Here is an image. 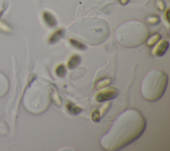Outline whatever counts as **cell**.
<instances>
[{
    "mask_svg": "<svg viewBox=\"0 0 170 151\" xmlns=\"http://www.w3.org/2000/svg\"><path fill=\"white\" fill-rule=\"evenodd\" d=\"M118 95V91L114 87H109L102 89L97 94L96 99L98 102H104L113 99Z\"/></svg>",
    "mask_w": 170,
    "mask_h": 151,
    "instance_id": "4",
    "label": "cell"
},
{
    "mask_svg": "<svg viewBox=\"0 0 170 151\" xmlns=\"http://www.w3.org/2000/svg\"><path fill=\"white\" fill-rule=\"evenodd\" d=\"M146 126L145 118L139 111L128 109L116 119L110 130L101 140L102 147L107 150H118L139 138Z\"/></svg>",
    "mask_w": 170,
    "mask_h": 151,
    "instance_id": "1",
    "label": "cell"
},
{
    "mask_svg": "<svg viewBox=\"0 0 170 151\" xmlns=\"http://www.w3.org/2000/svg\"><path fill=\"white\" fill-rule=\"evenodd\" d=\"M43 19L49 27H53L57 25V20L51 12L45 11L43 13Z\"/></svg>",
    "mask_w": 170,
    "mask_h": 151,
    "instance_id": "6",
    "label": "cell"
},
{
    "mask_svg": "<svg viewBox=\"0 0 170 151\" xmlns=\"http://www.w3.org/2000/svg\"><path fill=\"white\" fill-rule=\"evenodd\" d=\"M120 3L122 4V5H125L128 2H129V0H120Z\"/></svg>",
    "mask_w": 170,
    "mask_h": 151,
    "instance_id": "17",
    "label": "cell"
},
{
    "mask_svg": "<svg viewBox=\"0 0 170 151\" xmlns=\"http://www.w3.org/2000/svg\"><path fill=\"white\" fill-rule=\"evenodd\" d=\"M56 73L57 75L60 77H63L65 76L66 73H67V71H66V69L63 64L59 65L56 69Z\"/></svg>",
    "mask_w": 170,
    "mask_h": 151,
    "instance_id": "12",
    "label": "cell"
},
{
    "mask_svg": "<svg viewBox=\"0 0 170 151\" xmlns=\"http://www.w3.org/2000/svg\"><path fill=\"white\" fill-rule=\"evenodd\" d=\"M149 35L148 28L138 21H130L123 23L116 31V38L124 46L134 47L142 45Z\"/></svg>",
    "mask_w": 170,
    "mask_h": 151,
    "instance_id": "2",
    "label": "cell"
},
{
    "mask_svg": "<svg viewBox=\"0 0 170 151\" xmlns=\"http://www.w3.org/2000/svg\"><path fill=\"white\" fill-rule=\"evenodd\" d=\"M101 113L98 109H95L92 113V119L94 122H98L101 119Z\"/></svg>",
    "mask_w": 170,
    "mask_h": 151,
    "instance_id": "13",
    "label": "cell"
},
{
    "mask_svg": "<svg viewBox=\"0 0 170 151\" xmlns=\"http://www.w3.org/2000/svg\"><path fill=\"white\" fill-rule=\"evenodd\" d=\"M110 83V79H106L105 81H102V82L101 83H102V85H98V86H97V87L98 89H101V88H102V87H105L106 86H107L108 85H109Z\"/></svg>",
    "mask_w": 170,
    "mask_h": 151,
    "instance_id": "16",
    "label": "cell"
},
{
    "mask_svg": "<svg viewBox=\"0 0 170 151\" xmlns=\"http://www.w3.org/2000/svg\"><path fill=\"white\" fill-rule=\"evenodd\" d=\"M169 47V42L166 40L161 41L159 43L154 47L153 50V54L157 57L163 56L166 52Z\"/></svg>",
    "mask_w": 170,
    "mask_h": 151,
    "instance_id": "5",
    "label": "cell"
},
{
    "mask_svg": "<svg viewBox=\"0 0 170 151\" xmlns=\"http://www.w3.org/2000/svg\"><path fill=\"white\" fill-rule=\"evenodd\" d=\"M168 14H169V10H167V14H166V18H167V21L169 22V19H168Z\"/></svg>",
    "mask_w": 170,
    "mask_h": 151,
    "instance_id": "18",
    "label": "cell"
},
{
    "mask_svg": "<svg viewBox=\"0 0 170 151\" xmlns=\"http://www.w3.org/2000/svg\"><path fill=\"white\" fill-rule=\"evenodd\" d=\"M156 6L160 11H164L165 7V4L162 0H157L156 2Z\"/></svg>",
    "mask_w": 170,
    "mask_h": 151,
    "instance_id": "15",
    "label": "cell"
},
{
    "mask_svg": "<svg viewBox=\"0 0 170 151\" xmlns=\"http://www.w3.org/2000/svg\"><path fill=\"white\" fill-rule=\"evenodd\" d=\"M168 82V76L164 71L154 69L149 72L141 85L142 97L149 101L159 100L166 90Z\"/></svg>",
    "mask_w": 170,
    "mask_h": 151,
    "instance_id": "3",
    "label": "cell"
},
{
    "mask_svg": "<svg viewBox=\"0 0 170 151\" xmlns=\"http://www.w3.org/2000/svg\"><path fill=\"white\" fill-rule=\"evenodd\" d=\"M69 42L73 46L77 48L78 50H86V47L83 43H82L81 42H78V41L74 39H72V38L69 39Z\"/></svg>",
    "mask_w": 170,
    "mask_h": 151,
    "instance_id": "11",
    "label": "cell"
},
{
    "mask_svg": "<svg viewBox=\"0 0 170 151\" xmlns=\"http://www.w3.org/2000/svg\"><path fill=\"white\" fill-rule=\"evenodd\" d=\"M148 22L151 24H157L160 22V18L156 15L151 16L148 18Z\"/></svg>",
    "mask_w": 170,
    "mask_h": 151,
    "instance_id": "14",
    "label": "cell"
},
{
    "mask_svg": "<svg viewBox=\"0 0 170 151\" xmlns=\"http://www.w3.org/2000/svg\"><path fill=\"white\" fill-rule=\"evenodd\" d=\"M67 109L69 113L73 115H77L82 111L81 108L78 107V106L75 105H74L72 103H70V102L67 104Z\"/></svg>",
    "mask_w": 170,
    "mask_h": 151,
    "instance_id": "9",
    "label": "cell"
},
{
    "mask_svg": "<svg viewBox=\"0 0 170 151\" xmlns=\"http://www.w3.org/2000/svg\"><path fill=\"white\" fill-rule=\"evenodd\" d=\"M81 61V56L78 55H74L68 61V67L69 69H73L76 68L80 64Z\"/></svg>",
    "mask_w": 170,
    "mask_h": 151,
    "instance_id": "8",
    "label": "cell"
},
{
    "mask_svg": "<svg viewBox=\"0 0 170 151\" xmlns=\"http://www.w3.org/2000/svg\"><path fill=\"white\" fill-rule=\"evenodd\" d=\"M161 39V35L159 34H155L153 35H152L150 38L147 41V45L148 46L152 47L155 44H156L157 42H159L160 39Z\"/></svg>",
    "mask_w": 170,
    "mask_h": 151,
    "instance_id": "10",
    "label": "cell"
},
{
    "mask_svg": "<svg viewBox=\"0 0 170 151\" xmlns=\"http://www.w3.org/2000/svg\"><path fill=\"white\" fill-rule=\"evenodd\" d=\"M65 35V30L63 29H59L55 31L51 35L50 38L49 39V42L50 43H55L63 38Z\"/></svg>",
    "mask_w": 170,
    "mask_h": 151,
    "instance_id": "7",
    "label": "cell"
}]
</instances>
